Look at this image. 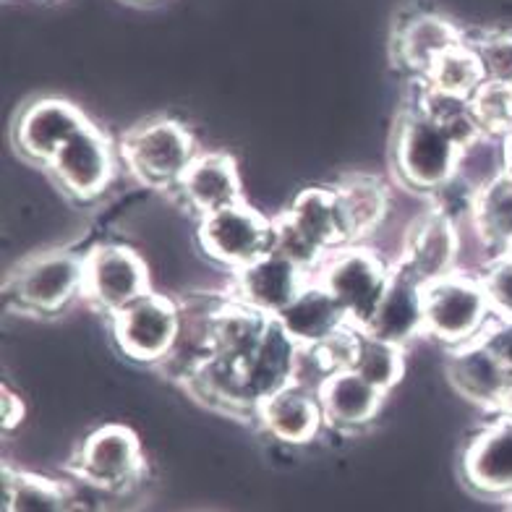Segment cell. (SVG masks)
<instances>
[{"mask_svg":"<svg viewBox=\"0 0 512 512\" xmlns=\"http://www.w3.org/2000/svg\"><path fill=\"white\" fill-rule=\"evenodd\" d=\"M79 499L66 486L37 473L3 465V512H76Z\"/></svg>","mask_w":512,"mask_h":512,"instance_id":"26","label":"cell"},{"mask_svg":"<svg viewBox=\"0 0 512 512\" xmlns=\"http://www.w3.org/2000/svg\"><path fill=\"white\" fill-rule=\"evenodd\" d=\"M0 418H3V432H14L24 418V403L6 384L0 387Z\"/></svg>","mask_w":512,"mask_h":512,"instance_id":"33","label":"cell"},{"mask_svg":"<svg viewBox=\"0 0 512 512\" xmlns=\"http://www.w3.org/2000/svg\"><path fill=\"white\" fill-rule=\"evenodd\" d=\"M421 288L424 285L392 267L390 285L384 290L371 322L361 332H369L379 340L403 345V348L411 340L424 337V296H421Z\"/></svg>","mask_w":512,"mask_h":512,"instance_id":"22","label":"cell"},{"mask_svg":"<svg viewBox=\"0 0 512 512\" xmlns=\"http://www.w3.org/2000/svg\"><path fill=\"white\" fill-rule=\"evenodd\" d=\"M254 421L275 439L277 445L306 447L319 437L324 426L322 403L317 390L290 382L259 403Z\"/></svg>","mask_w":512,"mask_h":512,"instance_id":"18","label":"cell"},{"mask_svg":"<svg viewBox=\"0 0 512 512\" xmlns=\"http://www.w3.org/2000/svg\"><path fill=\"white\" fill-rule=\"evenodd\" d=\"M118 157L105 131L89 123L53 157L48 170L63 194L76 202H95L113 183Z\"/></svg>","mask_w":512,"mask_h":512,"instance_id":"11","label":"cell"},{"mask_svg":"<svg viewBox=\"0 0 512 512\" xmlns=\"http://www.w3.org/2000/svg\"><path fill=\"white\" fill-rule=\"evenodd\" d=\"M471 220L492 259L505 256L512 246V181L499 173L471 194Z\"/></svg>","mask_w":512,"mask_h":512,"instance_id":"25","label":"cell"},{"mask_svg":"<svg viewBox=\"0 0 512 512\" xmlns=\"http://www.w3.org/2000/svg\"><path fill=\"white\" fill-rule=\"evenodd\" d=\"M505 512H512V502H507V510Z\"/></svg>","mask_w":512,"mask_h":512,"instance_id":"37","label":"cell"},{"mask_svg":"<svg viewBox=\"0 0 512 512\" xmlns=\"http://www.w3.org/2000/svg\"><path fill=\"white\" fill-rule=\"evenodd\" d=\"M118 155L136 181L170 194L196 160L199 147L183 123L173 118H152L126 131Z\"/></svg>","mask_w":512,"mask_h":512,"instance_id":"5","label":"cell"},{"mask_svg":"<svg viewBox=\"0 0 512 512\" xmlns=\"http://www.w3.org/2000/svg\"><path fill=\"white\" fill-rule=\"evenodd\" d=\"M322 403L324 424L337 432H358L374 424V418L382 411L387 392L366 382L353 369H340L324 379L317 390Z\"/></svg>","mask_w":512,"mask_h":512,"instance_id":"19","label":"cell"},{"mask_svg":"<svg viewBox=\"0 0 512 512\" xmlns=\"http://www.w3.org/2000/svg\"><path fill=\"white\" fill-rule=\"evenodd\" d=\"M68 473L81 484L105 494H126L142 484L147 473L142 442L126 424H105L89 432L74 455L68 458Z\"/></svg>","mask_w":512,"mask_h":512,"instance_id":"6","label":"cell"},{"mask_svg":"<svg viewBox=\"0 0 512 512\" xmlns=\"http://www.w3.org/2000/svg\"><path fill=\"white\" fill-rule=\"evenodd\" d=\"M460 233L447 212L432 209L408 228L398 262L392 264L403 275L426 285L458 270Z\"/></svg>","mask_w":512,"mask_h":512,"instance_id":"13","label":"cell"},{"mask_svg":"<svg viewBox=\"0 0 512 512\" xmlns=\"http://www.w3.org/2000/svg\"><path fill=\"white\" fill-rule=\"evenodd\" d=\"M275 220V254L285 256L306 272L317 275L322 262L335 251L351 246L335 189L311 186L296 194Z\"/></svg>","mask_w":512,"mask_h":512,"instance_id":"1","label":"cell"},{"mask_svg":"<svg viewBox=\"0 0 512 512\" xmlns=\"http://www.w3.org/2000/svg\"><path fill=\"white\" fill-rule=\"evenodd\" d=\"M275 319L288 332L290 340H296V345H319L343 327H348L343 309L317 280H311L298 293L296 301Z\"/></svg>","mask_w":512,"mask_h":512,"instance_id":"23","label":"cell"},{"mask_svg":"<svg viewBox=\"0 0 512 512\" xmlns=\"http://www.w3.org/2000/svg\"><path fill=\"white\" fill-rule=\"evenodd\" d=\"M126 3H134V6H149V3H157V0H126Z\"/></svg>","mask_w":512,"mask_h":512,"instance_id":"36","label":"cell"},{"mask_svg":"<svg viewBox=\"0 0 512 512\" xmlns=\"http://www.w3.org/2000/svg\"><path fill=\"white\" fill-rule=\"evenodd\" d=\"M486 81L512 87V32H489L473 42Z\"/></svg>","mask_w":512,"mask_h":512,"instance_id":"30","label":"cell"},{"mask_svg":"<svg viewBox=\"0 0 512 512\" xmlns=\"http://www.w3.org/2000/svg\"><path fill=\"white\" fill-rule=\"evenodd\" d=\"M296 358V340H290V335L280 327L277 319H270L256 351L243 364V387H246V398H249L254 413L262 400H267L296 379Z\"/></svg>","mask_w":512,"mask_h":512,"instance_id":"20","label":"cell"},{"mask_svg":"<svg viewBox=\"0 0 512 512\" xmlns=\"http://www.w3.org/2000/svg\"><path fill=\"white\" fill-rule=\"evenodd\" d=\"M311 280H314L311 272L272 251L249 267L233 272L230 298H236L238 304L249 306L264 317L275 319L296 301L298 293Z\"/></svg>","mask_w":512,"mask_h":512,"instance_id":"15","label":"cell"},{"mask_svg":"<svg viewBox=\"0 0 512 512\" xmlns=\"http://www.w3.org/2000/svg\"><path fill=\"white\" fill-rule=\"evenodd\" d=\"M395 173L405 189L437 194L460 176L463 147L445 126L434 123L416 105L403 110L395 134Z\"/></svg>","mask_w":512,"mask_h":512,"instance_id":"2","label":"cell"},{"mask_svg":"<svg viewBox=\"0 0 512 512\" xmlns=\"http://www.w3.org/2000/svg\"><path fill=\"white\" fill-rule=\"evenodd\" d=\"M84 298V256L68 249L29 256L8 277L6 301L24 317H58Z\"/></svg>","mask_w":512,"mask_h":512,"instance_id":"3","label":"cell"},{"mask_svg":"<svg viewBox=\"0 0 512 512\" xmlns=\"http://www.w3.org/2000/svg\"><path fill=\"white\" fill-rule=\"evenodd\" d=\"M481 283H484L486 298L492 306L494 319H512V259L510 256H497L489 259L481 270Z\"/></svg>","mask_w":512,"mask_h":512,"instance_id":"31","label":"cell"},{"mask_svg":"<svg viewBox=\"0 0 512 512\" xmlns=\"http://www.w3.org/2000/svg\"><path fill=\"white\" fill-rule=\"evenodd\" d=\"M505 256H510V259H512V246H510V249H507V254Z\"/></svg>","mask_w":512,"mask_h":512,"instance_id":"39","label":"cell"},{"mask_svg":"<svg viewBox=\"0 0 512 512\" xmlns=\"http://www.w3.org/2000/svg\"><path fill=\"white\" fill-rule=\"evenodd\" d=\"M149 290V267L134 249L102 243L84 254V301L102 314L113 317Z\"/></svg>","mask_w":512,"mask_h":512,"instance_id":"10","label":"cell"},{"mask_svg":"<svg viewBox=\"0 0 512 512\" xmlns=\"http://www.w3.org/2000/svg\"><path fill=\"white\" fill-rule=\"evenodd\" d=\"M424 296V337H434L447 348L479 340L494 314L484 283L471 272H450L421 288Z\"/></svg>","mask_w":512,"mask_h":512,"instance_id":"4","label":"cell"},{"mask_svg":"<svg viewBox=\"0 0 512 512\" xmlns=\"http://www.w3.org/2000/svg\"><path fill=\"white\" fill-rule=\"evenodd\" d=\"M335 196L351 246L374 236L379 225L387 220V212H390V191H387V186L379 178L364 176V173L337 183Z\"/></svg>","mask_w":512,"mask_h":512,"instance_id":"24","label":"cell"},{"mask_svg":"<svg viewBox=\"0 0 512 512\" xmlns=\"http://www.w3.org/2000/svg\"><path fill=\"white\" fill-rule=\"evenodd\" d=\"M471 113L486 139L502 142L512 134V87L484 81L468 100Z\"/></svg>","mask_w":512,"mask_h":512,"instance_id":"29","label":"cell"},{"mask_svg":"<svg viewBox=\"0 0 512 512\" xmlns=\"http://www.w3.org/2000/svg\"><path fill=\"white\" fill-rule=\"evenodd\" d=\"M499 413L512 416V387H510V392H507V398H505V403H502V411H499Z\"/></svg>","mask_w":512,"mask_h":512,"instance_id":"35","label":"cell"},{"mask_svg":"<svg viewBox=\"0 0 512 512\" xmlns=\"http://www.w3.org/2000/svg\"><path fill=\"white\" fill-rule=\"evenodd\" d=\"M76 512H89V510H84V507H81V502H79V510H76Z\"/></svg>","mask_w":512,"mask_h":512,"instance_id":"38","label":"cell"},{"mask_svg":"<svg viewBox=\"0 0 512 512\" xmlns=\"http://www.w3.org/2000/svg\"><path fill=\"white\" fill-rule=\"evenodd\" d=\"M89 123L92 121L74 102L61 97H40L16 115L11 139L24 160L48 168L53 157Z\"/></svg>","mask_w":512,"mask_h":512,"instance_id":"12","label":"cell"},{"mask_svg":"<svg viewBox=\"0 0 512 512\" xmlns=\"http://www.w3.org/2000/svg\"><path fill=\"white\" fill-rule=\"evenodd\" d=\"M351 369L382 392H390L405 374V348L358 330Z\"/></svg>","mask_w":512,"mask_h":512,"instance_id":"28","label":"cell"},{"mask_svg":"<svg viewBox=\"0 0 512 512\" xmlns=\"http://www.w3.org/2000/svg\"><path fill=\"white\" fill-rule=\"evenodd\" d=\"M110 330L128 361L160 366L181 335V304L149 290L147 296L110 317Z\"/></svg>","mask_w":512,"mask_h":512,"instance_id":"9","label":"cell"},{"mask_svg":"<svg viewBox=\"0 0 512 512\" xmlns=\"http://www.w3.org/2000/svg\"><path fill=\"white\" fill-rule=\"evenodd\" d=\"M421 81L426 87L442 92V95L471 100L473 92L486 81V76L473 42H460L452 50H447L445 55H439L434 66L421 76Z\"/></svg>","mask_w":512,"mask_h":512,"instance_id":"27","label":"cell"},{"mask_svg":"<svg viewBox=\"0 0 512 512\" xmlns=\"http://www.w3.org/2000/svg\"><path fill=\"white\" fill-rule=\"evenodd\" d=\"M481 337L502 358V364L512 371V319H492V324L486 327Z\"/></svg>","mask_w":512,"mask_h":512,"instance_id":"32","label":"cell"},{"mask_svg":"<svg viewBox=\"0 0 512 512\" xmlns=\"http://www.w3.org/2000/svg\"><path fill=\"white\" fill-rule=\"evenodd\" d=\"M460 42H465V37L455 21L439 14H413L395 29L392 53L400 68L421 79L439 55H445Z\"/></svg>","mask_w":512,"mask_h":512,"instance_id":"21","label":"cell"},{"mask_svg":"<svg viewBox=\"0 0 512 512\" xmlns=\"http://www.w3.org/2000/svg\"><path fill=\"white\" fill-rule=\"evenodd\" d=\"M390 277L392 267L384 264L382 256L356 243L327 256L314 280L335 298L351 327L366 330Z\"/></svg>","mask_w":512,"mask_h":512,"instance_id":"7","label":"cell"},{"mask_svg":"<svg viewBox=\"0 0 512 512\" xmlns=\"http://www.w3.org/2000/svg\"><path fill=\"white\" fill-rule=\"evenodd\" d=\"M196 241L209 262L238 272L275 251V220L241 202L202 217L196 228Z\"/></svg>","mask_w":512,"mask_h":512,"instance_id":"8","label":"cell"},{"mask_svg":"<svg viewBox=\"0 0 512 512\" xmlns=\"http://www.w3.org/2000/svg\"><path fill=\"white\" fill-rule=\"evenodd\" d=\"M447 377L460 392V398L489 413L502 411V403L512 387V371L486 345L484 337L450 348Z\"/></svg>","mask_w":512,"mask_h":512,"instance_id":"17","label":"cell"},{"mask_svg":"<svg viewBox=\"0 0 512 512\" xmlns=\"http://www.w3.org/2000/svg\"><path fill=\"white\" fill-rule=\"evenodd\" d=\"M465 486L486 499L512 502V416L494 413L465 445L460 458Z\"/></svg>","mask_w":512,"mask_h":512,"instance_id":"14","label":"cell"},{"mask_svg":"<svg viewBox=\"0 0 512 512\" xmlns=\"http://www.w3.org/2000/svg\"><path fill=\"white\" fill-rule=\"evenodd\" d=\"M170 194L199 220L236 207L243 202V183L236 160L228 152H199Z\"/></svg>","mask_w":512,"mask_h":512,"instance_id":"16","label":"cell"},{"mask_svg":"<svg viewBox=\"0 0 512 512\" xmlns=\"http://www.w3.org/2000/svg\"><path fill=\"white\" fill-rule=\"evenodd\" d=\"M502 176L512 181V134L502 139Z\"/></svg>","mask_w":512,"mask_h":512,"instance_id":"34","label":"cell"}]
</instances>
